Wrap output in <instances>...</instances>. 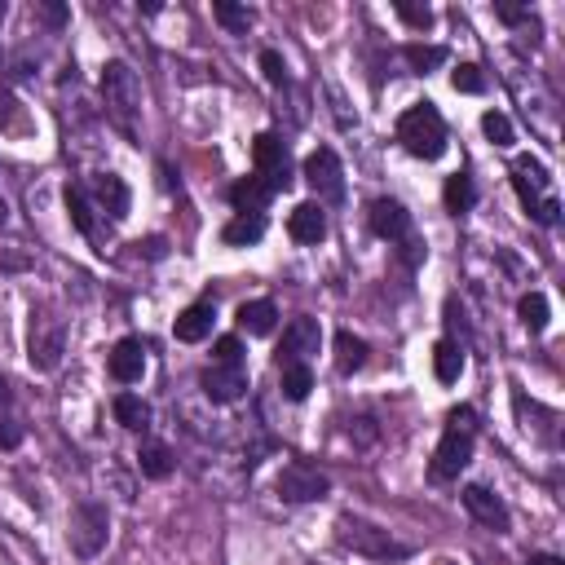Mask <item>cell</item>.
Instances as JSON below:
<instances>
[{"label": "cell", "mask_w": 565, "mask_h": 565, "mask_svg": "<svg viewBox=\"0 0 565 565\" xmlns=\"http://www.w3.org/2000/svg\"><path fill=\"white\" fill-rule=\"evenodd\" d=\"M473 437H477V415L473 407H455L446 415V433L442 442H437L433 451V482H451V477H460L468 460H473Z\"/></svg>", "instance_id": "1"}, {"label": "cell", "mask_w": 565, "mask_h": 565, "mask_svg": "<svg viewBox=\"0 0 565 565\" xmlns=\"http://www.w3.org/2000/svg\"><path fill=\"white\" fill-rule=\"evenodd\" d=\"M336 543L349 548L354 557H367V561H407L411 557V543H398L385 526H376V521H367V517H340Z\"/></svg>", "instance_id": "2"}, {"label": "cell", "mask_w": 565, "mask_h": 565, "mask_svg": "<svg viewBox=\"0 0 565 565\" xmlns=\"http://www.w3.org/2000/svg\"><path fill=\"white\" fill-rule=\"evenodd\" d=\"M102 102L106 111H111V120L120 124L124 133H133V120L137 111H142V80H137V71L129 62H106L102 67Z\"/></svg>", "instance_id": "3"}, {"label": "cell", "mask_w": 565, "mask_h": 565, "mask_svg": "<svg viewBox=\"0 0 565 565\" xmlns=\"http://www.w3.org/2000/svg\"><path fill=\"white\" fill-rule=\"evenodd\" d=\"M398 142L407 146V155H415V159H429V164H433V159H442L446 155V124H442V115H437L429 102L402 111Z\"/></svg>", "instance_id": "4"}, {"label": "cell", "mask_w": 565, "mask_h": 565, "mask_svg": "<svg viewBox=\"0 0 565 565\" xmlns=\"http://www.w3.org/2000/svg\"><path fill=\"white\" fill-rule=\"evenodd\" d=\"M548 168L539 164V159H530V155H521L517 164H513V186H517V195H521V204H526V212L539 221V226H557V217H561V204L552 195H543L548 190Z\"/></svg>", "instance_id": "5"}, {"label": "cell", "mask_w": 565, "mask_h": 565, "mask_svg": "<svg viewBox=\"0 0 565 565\" xmlns=\"http://www.w3.org/2000/svg\"><path fill=\"white\" fill-rule=\"evenodd\" d=\"M31 367L36 371H53L62 362V349H67V323L53 318L49 309H36L31 314Z\"/></svg>", "instance_id": "6"}, {"label": "cell", "mask_w": 565, "mask_h": 565, "mask_svg": "<svg viewBox=\"0 0 565 565\" xmlns=\"http://www.w3.org/2000/svg\"><path fill=\"white\" fill-rule=\"evenodd\" d=\"M327 490H332V477H327L323 468L305 464V460H292L279 473V499L283 504H314V499H323Z\"/></svg>", "instance_id": "7"}, {"label": "cell", "mask_w": 565, "mask_h": 565, "mask_svg": "<svg viewBox=\"0 0 565 565\" xmlns=\"http://www.w3.org/2000/svg\"><path fill=\"white\" fill-rule=\"evenodd\" d=\"M106 530H111V521H106V508L102 504H80L76 513H71V552L76 557H98L106 548Z\"/></svg>", "instance_id": "8"}, {"label": "cell", "mask_w": 565, "mask_h": 565, "mask_svg": "<svg viewBox=\"0 0 565 565\" xmlns=\"http://www.w3.org/2000/svg\"><path fill=\"white\" fill-rule=\"evenodd\" d=\"M252 159H257V177L274 190V195L292 186V159H287L283 137L261 133V137H257V146H252Z\"/></svg>", "instance_id": "9"}, {"label": "cell", "mask_w": 565, "mask_h": 565, "mask_svg": "<svg viewBox=\"0 0 565 565\" xmlns=\"http://www.w3.org/2000/svg\"><path fill=\"white\" fill-rule=\"evenodd\" d=\"M305 181L318 199H340L345 195V173H340V159L332 146H318L314 155L305 159Z\"/></svg>", "instance_id": "10"}, {"label": "cell", "mask_w": 565, "mask_h": 565, "mask_svg": "<svg viewBox=\"0 0 565 565\" xmlns=\"http://www.w3.org/2000/svg\"><path fill=\"white\" fill-rule=\"evenodd\" d=\"M318 345H323V327H318V318H292L283 332V349H279V367L283 362H309L318 354Z\"/></svg>", "instance_id": "11"}, {"label": "cell", "mask_w": 565, "mask_h": 565, "mask_svg": "<svg viewBox=\"0 0 565 565\" xmlns=\"http://www.w3.org/2000/svg\"><path fill=\"white\" fill-rule=\"evenodd\" d=\"M106 371H111L115 385H137L146 371V345L137 336H124L120 345L111 349V358H106Z\"/></svg>", "instance_id": "12"}, {"label": "cell", "mask_w": 565, "mask_h": 565, "mask_svg": "<svg viewBox=\"0 0 565 565\" xmlns=\"http://www.w3.org/2000/svg\"><path fill=\"white\" fill-rule=\"evenodd\" d=\"M199 385H204V393L212 402L226 407V402H239L243 393H248V367H217V362H212Z\"/></svg>", "instance_id": "13"}, {"label": "cell", "mask_w": 565, "mask_h": 565, "mask_svg": "<svg viewBox=\"0 0 565 565\" xmlns=\"http://www.w3.org/2000/svg\"><path fill=\"white\" fill-rule=\"evenodd\" d=\"M367 221H371V234H380V239H389V243H402L411 234V212L402 208L398 199H376Z\"/></svg>", "instance_id": "14"}, {"label": "cell", "mask_w": 565, "mask_h": 565, "mask_svg": "<svg viewBox=\"0 0 565 565\" xmlns=\"http://www.w3.org/2000/svg\"><path fill=\"white\" fill-rule=\"evenodd\" d=\"M464 508L473 521H482L486 530H495V535H504L508 530V508L499 495H490L486 486H464Z\"/></svg>", "instance_id": "15"}, {"label": "cell", "mask_w": 565, "mask_h": 565, "mask_svg": "<svg viewBox=\"0 0 565 565\" xmlns=\"http://www.w3.org/2000/svg\"><path fill=\"white\" fill-rule=\"evenodd\" d=\"M287 234H292L296 243H323V234H327V212H323V204H314V199L296 204L292 217H287Z\"/></svg>", "instance_id": "16"}, {"label": "cell", "mask_w": 565, "mask_h": 565, "mask_svg": "<svg viewBox=\"0 0 565 565\" xmlns=\"http://www.w3.org/2000/svg\"><path fill=\"white\" fill-rule=\"evenodd\" d=\"M212 318H217V309H212V301H199V305L181 309L177 323H173V336L181 340V345H199L204 336H212Z\"/></svg>", "instance_id": "17"}, {"label": "cell", "mask_w": 565, "mask_h": 565, "mask_svg": "<svg viewBox=\"0 0 565 565\" xmlns=\"http://www.w3.org/2000/svg\"><path fill=\"white\" fill-rule=\"evenodd\" d=\"M93 195H98V204L111 212V221H124L129 217V204H133V195H129V186H124L115 173H102L98 181H93Z\"/></svg>", "instance_id": "18"}, {"label": "cell", "mask_w": 565, "mask_h": 565, "mask_svg": "<svg viewBox=\"0 0 565 565\" xmlns=\"http://www.w3.org/2000/svg\"><path fill=\"white\" fill-rule=\"evenodd\" d=\"M433 376L442 380V385H455V380L464 376V345L460 340H437L433 345Z\"/></svg>", "instance_id": "19"}, {"label": "cell", "mask_w": 565, "mask_h": 565, "mask_svg": "<svg viewBox=\"0 0 565 565\" xmlns=\"http://www.w3.org/2000/svg\"><path fill=\"white\" fill-rule=\"evenodd\" d=\"M274 199V190L265 186V181L252 173V177H243V181H234L230 186V204L239 208V212H265V204Z\"/></svg>", "instance_id": "20"}, {"label": "cell", "mask_w": 565, "mask_h": 565, "mask_svg": "<svg viewBox=\"0 0 565 565\" xmlns=\"http://www.w3.org/2000/svg\"><path fill=\"white\" fill-rule=\"evenodd\" d=\"M265 239V217L261 212H239L226 230H221V243L226 248H248V243H261Z\"/></svg>", "instance_id": "21"}, {"label": "cell", "mask_w": 565, "mask_h": 565, "mask_svg": "<svg viewBox=\"0 0 565 565\" xmlns=\"http://www.w3.org/2000/svg\"><path fill=\"white\" fill-rule=\"evenodd\" d=\"M239 327L248 336H270L274 327H279V309H274V301H243L239 305Z\"/></svg>", "instance_id": "22"}, {"label": "cell", "mask_w": 565, "mask_h": 565, "mask_svg": "<svg viewBox=\"0 0 565 565\" xmlns=\"http://www.w3.org/2000/svg\"><path fill=\"white\" fill-rule=\"evenodd\" d=\"M137 468H142V477H151V482H164V477H173L177 455L168 451L164 442H146L142 451H137Z\"/></svg>", "instance_id": "23"}, {"label": "cell", "mask_w": 565, "mask_h": 565, "mask_svg": "<svg viewBox=\"0 0 565 565\" xmlns=\"http://www.w3.org/2000/svg\"><path fill=\"white\" fill-rule=\"evenodd\" d=\"M367 367V340L354 332H336V371L340 376H354Z\"/></svg>", "instance_id": "24"}, {"label": "cell", "mask_w": 565, "mask_h": 565, "mask_svg": "<svg viewBox=\"0 0 565 565\" xmlns=\"http://www.w3.org/2000/svg\"><path fill=\"white\" fill-rule=\"evenodd\" d=\"M212 18H217L230 36H248L252 23H257V14H252L248 5H230V0H217V5H212Z\"/></svg>", "instance_id": "25"}, {"label": "cell", "mask_w": 565, "mask_h": 565, "mask_svg": "<svg viewBox=\"0 0 565 565\" xmlns=\"http://www.w3.org/2000/svg\"><path fill=\"white\" fill-rule=\"evenodd\" d=\"M111 411H115V420H120L124 429H133V433H142L146 424H151V407H146V402L137 398V393H120Z\"/></svg>", "instance_id": "26"}, {"label": "cell", "mask_w": 565, "mask_h": 565, "mask_svg": "<svg viewBox=\"0 0 565 565\" xmlns=\"http://www.w3.org/2000/svg\"><path fill=\"white\" fill-rule=\"evenodd\" d=\"M314 389V371L309 362H283V398L287 402H305Z\"/></svg>", "instance_id": "27"}, {"label": "cell", "mask_w": 565, "mask_h": 565, "mask_svg": "<svg viewBox=\"0 0 565 565\" xmlns=\"http://www.w3.org/2000/svg\"><path fill=\"white\" fill-rule=\"evenodd\" d=\"M442 199H446V212H468L477 204V190H473V177H464V173H455V177H446V186H442Z\"/></svg>", "instance_id": "28"}, {"label": "cell", "mask_w": 565, "mask_h": 565, "mask_svg": "<svg viewBox=\"0 0 565 565\" xmlns=\"http://www.w3.org/2000/svg\"><path fill=\"white\" fill-rule=\"evenodd\" d=\"M67 212H71V226H76L80 234L98 239V221H93V204H89V195H84L80 186H67Z\"/></svg>", "instance_id": "29"}, {"label": "cell", "mask_w": 565, "mask_h": 565, "mask_svg": "<svg viewBox=\"0 0 565 565\" xmlns=\"http://www.w3.org/2000/svg\"><path fill=\"white\" fill-rule=\"evenodd\" d=\"M517 314H521V323H526L530 332H543V327H548V296L526 292L521 296V305H517Z\"/></svg>", "instance_id": "30"}, {"label": "cell", "mask_w": 565, "mask_h": 565, "mask_svg": "<svg viewBox=\"0 0 565 565\" xmlns=\"http://www.w3.org/2000/svg\"><path fill=\"white\" fill-rule=\"evenodd\" d=\"M407 62H411V71L429 76L433 67H442L446 62V49L442 45H407Z\"/></svg>", "instance_id": "31"}, {"label": "cell", "mask_w": 565, "mask_h": 565, "mask_svg": "<svg viewBox=\"0 0 565 565\" xmlns=\"http://www.w3.org/2000/svg\"><path fill=\"white\" fill-rule=\"evenodd\" d=\"M482 133H486L495 146H513V124H508L504 111H486V115H482Z\"/></svg>", "instance_id": "32"}, {"label": "cell", "mask_w": 565, "mask_h": 565, "mask_svg": "<svg viewBox=\"0 0 565 565\" xmlns=\"http://www.w3.org/2000/svg\"><path fill=\"white\" fill-rule=\"evenodd\" d=\"M451 84H455V93H482L486 76H482V67H473V62H460V67L451 71Z\"/></svg>", "instance_id": "33"}, {"label": "cell", "mask_w": 565, "mask_h": 565, "mask_svg": "<svg viewBox=\"0 0 565 565\" xmlns=\"http://www.w3.org/2000/svg\"><path fill=\"white\" fill-rule=\"evenodd\" d=\"M393 9H398V18H402L407 27H415V31H429V27H433V9H429V5H411V0H398Z\"/></svg>", "instance_id": "34"}, {"label": "cell", "mask_w": 565, "mask_h": 565, "mask_svg": "<svg viewBox=\"0 0 565 565\" xmlns=\"http://www.w3.org/2000/svg\"><path fill=\"white\" fill-rule=\"evenodd\" d=\"M212 362H217V367H243V340L239 336H221L217 349H212Z\"/></svg>", "instance_id": "35"}, {"label": "cell", "mask_w": 565, "mask_h": 565, "mask_svg": "<svg viewBox=\"0 0 565 565\" xmlns=\"http://www.w3.org/2000/svg\"><path fill=\"white\" fill-rule=\"evenodd\" d=\"M495 18H499V23H508V27H526V23H535V14H530L526 5H495Z\"/></svg>", "instance_id": "36"}, {"label": "cell", "mask_w": 565, "mask_h": 565, "mask_svg": "<svg viewBox=\"0 0 565 565\" xmlns=\"http://www.w3.org/2000/svg\"><path fill=\"white\" fill-rule=\"evenodd\" d=\"M261 71H265V80H270V84H287V67H283V58L274 49L261 53Z\"/></svg>", "instance_id": "37"}, {"label": "cell", "mask_w": 565, "mask_h": 565, "mask_svg": "<svg viewBox=\"0 0 565 565\" xmlns=\"http://www.w3.org/2000/svg\"><path fill=\"white\" fill-rule=\"evenodd\" d=\"M23 124V115H18V102L9 89H0V129H18Z\"/></svg>", "instance_id": "38"}, {"label": "cell", "mask_w": 565, "mask_h": 565, "mask_svg": "<svg viewBox=\"0 0 565 565\" xmlns=\"http://www.w3.org/2000/svg\"><path fill=\"white\" fill-rule=\"evenodd\" d=\"M23 442V424L18 420H0V451H14Z\"/></svg>", "instance_id": "39"}, {"label": "cell", "mask_w": 565, "mask_h": 565, "mask_svg": "<svg viewBox=\"0 0 565 565\" xmlns=\"http://www.w3.org/2000/svg\"><path fill=\"white\" fill-rule=\"evenodd\" d=\"M137 252H142V257H146V261H164V252H168V243H164V239H159V234H155V239H146V243H137Z\"/></svg>", "instance_id": "40"}, {"label": "cell", "mask_w": 565, "mask_h": 565, "mask_svg": "<svg viewBox=\"0 0 565 565\" xmlns=\"http://www.w3.org/2000/svg\"><path fill=\"white\" fill-rule=\"evenodd\" d=\"M40 14H45V23H49V27H62V23H67V9H62V5H45Z\"/></svg>", "instance_id": "41"}, {"label": "cell", "mask_w": 565, "mask_h": 565, "mask_svg": "<svg viewBox=\"0 0 565 565\" xmlns=\"http://www.w3.org/2000/svg\"><path fill=\"white\" fill-rule=\"evenodd\" d=\"M530 565H565V561L552 557V552H539V557H530Z\"/></svg>", "instance_id": "42"}, {"label": "cell", "mask_w": 565, "mask_h": 565, "mask_svg": "<svg viewBox=\"0 0 565 565\" xmlns=\"http://www.w3.org/2000/svg\"><path fill=\"white\" fill-rule=\"evenodd\" d=\"M5 402H9V385H5V380H0V407H5Z\"/></svg>", "instance_id": "43"}, {"label": "cell", "mask_w": 565, "mask_h": 565, "mask_svg": "<svg viewBox=\"0 0 565 565\" xmlns=\"http://www.w3.org/2000/svg\"><path fill=\"white\" fill-rule=\"evenodd\" d=\"M5 221H9V208H5V199H0V226H5Z\"/></svg>", "instance_id": "44"}, {"label": "cell", "mask_w": 565, "mask_h": 565, "mask_svg": "<svg viewBox=\"0 0 565 565\" xmlns=\"http://www.w3.org/2000/svg\"><path fill=\"white\" fill-rule=\"evenodd\" d=\"M0 23H5V0H0Z\"/></svg>", "instance_id": "45"}]
</instances>
